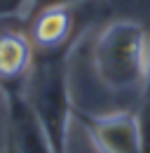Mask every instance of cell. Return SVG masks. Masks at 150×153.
<instances>
[{
	"label": "cell",
	"instance_id": "cell-6",
	"mask_svg": "<svg viewBox=\"0 0 150 153\" xmlns=\"http://www.w3.org/2000/svg\"><path fill=\"white\" fill-rule=\"evenodd\" d=\"M71 31H73L71 5H56L33 12L28 38L35 52H61L66 50V40Z\"/></svg>",
	"mask_w": 150,
	"mask_h": 153
},
{
	"label": "cell",
	"instance_id": "cell-10",
	"mask_svg": "<svg viewBox=\"0 0 150 153\" xmlns=\"http://www.w3.org/2000/svg\"><path fill=\"white\" fill-rule=\"evenodd\" d=\"M146 97H150V54H148V64H146Z\"/></svg>",
	"mask_w": 150,
	"mask_h": 153
},
{
	"label": "cell",
	"instance_id": "cell-7",
	"mask_svg": "<svg viewBox=\"0 0 150 153\" xmlns=\"http://www.w3.org/2000/svg\"><path fill=\"white\" fill-rule=\"evenodd\" d=\"M136 125H138L141 153H150V97H146L141 111L136 113Z\"/></svg>",
	"mask_w": 150,
	"mask_h": 153
},
{
	"label": "cell",
	"instance_id": "cell-8",
	"mask_svg": "<svg viewBox=\"0 0 150 153\" xmlns=\"http://www.w3.org/2000/svg\"><path fill=\"white\" fill-rule=\"evenodd\" d=\"M31 7V0H0V17H7V14H14L21 7Z\"/></svg>",
	"mask_w": 150,
	"mask_h": 153
},
{
	"label": "cell",
	"instance_id": "cell-2",
	"mask_svg": "<svg viewBox=\"0 0 150 153\" xmlns=\"http://www.w3.org/2000/svg\"><path fill=\"white\" fill-rule=\"evenodd\" d=\"M96 68L115 90L134 87L141 78H146L143 40L138 28L129 24H117L108 28L96 45Z\"/></svg>",
	"mask_w": 150,
	"mask_h": 153
},
{
	"label": "cell",
	"instance_id": "cell-3",
	"mask_svg": "<svg viewBox=\"0 0 150 153\" xmlns=\"http://www.w3.org/2000/svg\"><path fill=\"white\" fill-rule=\"evenodd\" d=\"M94 146L101 153H141L136 115L112 113L101 118H82Z\"/></svg>",
	"mask_w": 150,
	"mask_h": 153
},
{
	"label": "cell",
	"instance_id": "cell-4",
	"mask_svg": "<svg viewBox=\"0 0 150 153\" xmlns=\"http://www.w3.org/2000/svg\"><path fill=\"white\" fill-rule=\"evenodd\" d=\"M35 59V47L21 31H0V85L7 94L24 92L28 71Z\"/></svg>",
	"mask_w": 150,
	"mask_h": 153
},
{
	"label": "cell",
	"instance_id": "cell-5",
	"mask_svg": "<svg viewBox=\"0 0 150 153\" xmlns=\"http://www.w3.org/2000/svg\"><path fill=\"white\" fill-rule=\"evenodd\" d=\"M10 97V123L17 153H54L49 137L33 113L24 92H12Z\"/></svg>",
	"mask_w": 150,
	"mask_h": 153
},
{
	"label": "cell",
	"instance_id": "cell-1",
	"mask_svg": "<svg viewBox=\"0 0 150 153\" xmlns=\"http://www.w3.org/2000/svg\"><path fill=\"white\" fill-rule=\"evenodd\" d=\"M24 97L38 115L40 125L49 137L54 153H66L71 99H68V76H66V52H35L33 66L28 71Z\"/></svg>",
	"mask_w": 150,
	"mask_h": 153
},
{
	"label": "cell",
	"instance_id": "cell-9",
	"mask_svg": "<svg viewBox=\"0 0 150 153\" xmlns=\"http://www.w3.org/2000/svg\"><path fill=\"white\" fill-rule=\"evenodd\" d=\"M77 0H31V10H45V7H56V5H73Z\"/></svg>",
	"mask_w": 150,
	"mask_h": 153
}]
</instances>
